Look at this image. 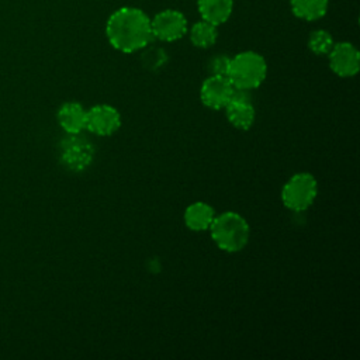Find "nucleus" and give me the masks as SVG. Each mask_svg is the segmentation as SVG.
<instances>
[{
	"mask_svg": "<svg viewBox=\"0 0 360 360\" xmlns=\"http://www.w3.org/2000/svg\"><path fill=\"white\" fill-rule=\"evenodd\" d=\"M108 42L124 53L145 48L153 39L150 18L139 8L122 7L114 11L105 25Z\"/></svg>",
	"mask_w": 360,
	"mask_h": 360,
	"instance_id": "nucleus-1",
	"label": "nucleus"
},
{
	"mask_svg": "<svg viewBox=\"0 0 360 360\" xmlns=\"http://www.w3.org/2000/svg\"><path fill=\"white\" fill-rule=\"evenodd\" d=\"M215 245L228 253L242 250L249 240V225L246 219L233 211L214 217L210 228Z\"/></svg>",
	"mask_w": 360,
	"mask_h": 360,
	"instance_id": "nucleus-2",
	"label": "nucleus"
},
{
	"mask_svg": "<svg viewBox=\"0 0 360 360\" xmlns=\"http://www.w3.org/2000/svg\"><path fill=\"white\" fill-rule=\"evenodd\" d=\"M267 75V65L262 55L253 51H245L229 60L226 77L235 89L253 90L259 87Z\"/></svg>",
	"mask_w": 360,
	"mask_h": 360,
	"instance_id": "nucleus-3",
	"label": "nucleus"
},
{
	"mask_svg": "<svg viewBox=\"0 0 360 360\" xmlns=\"http://www.w3.org/2000/svg\"><path fill=\"white\" fill-rule=\"evenodd\" d=\"M318 183L311 173L294 174L281 190L283 204L291 211H305L315 200Z\"/></svg>",
	"mask_w": 360,
	"mask_h": 360,
	"instance_id": "nucleus-4",
	"label": "nucleus"
},
{
	"mask_svg": "<svg viewBox=\"0 0 360 360\" xmlns=\"http://www.w3.org/2000/svg\"><path fill=\"white\" fill-rule=\"evenodd\" d=\"M93 156L94 148L91 142L79 136V134H70L60 143V162L69 170H84L91 163Z\"/></svg>",
	"mask_w": 360,
	"mask_h": 360,
	"instance_id": "nucleus-5",
	"label": "nucleus"
},
{
	"mask_svg": "<svg viewBox=\"0 0 360 360\" xmlns=\"http://www.w3.org/2000/svg\"><path fill=\"white\" fill-rule=\"evenodd\" d=\"M228 121L238 129H249L255 122V107L252 104L250 90L235 89L225 105Z\"/></svg>",
	"mask_w": 360,
	"mask_h": 360,
	"instance_id": "nucleus-6",
	"label": "nucleus"
},
{
	"mask_svg": "<svg viewBox=\"0 0 360 360\" xmlns=\"http://www.w3.org/2000/svg\"><path fill=\"white\" fill-rule=\"evenodd\" d=\"M153 38L173 42L180 39L187 31L186 17L176 10H165L150 20Z\"/></svg>",
	"mask_w": 360,
	"mask_h": 360,
	"instance_id": "nucleus-7",
	"label": "nucleus"
},
{
	"mask_svg": "<svg viewBox=\"0 0 360 360\" xmlns=\"http://www.w3.org/2000/svg\"><path fill=\"white\" fill-rule=\"evenodd\" d=\"M329 66L332 72L340 77H352L359 72L360 53L350 42L333 44L329 51Z\"/></svg>",
	"mask_w": 360,
	"mask_h": 360,
	"instance_id": "nucleus-8",
	"label": "nucleus"
},
{
	"mask_svg": "<svg viewBox=\"0 0 360 360\" xmlns=\"http://www.w3.org/2000/svg\"><path fill=\"white\" fill-rule=\"evenodd\" d=\"M121 125V115L117 108L108 104H98L87 111L86 129L94 135L110 136Z\"/></svg>",
	"mask_w": 360,
	"mask_h": 360,
	"instance_id": "nucleus-9",
	"label": "nucleus"
},
{
	"mask_svg": "<svg viewBox=\"0 0 360 360\" xmlns=\"http://www.w3.org/2000/svg\"><path fill=\"white\" fill-rule=\"evenodd\" d=\"M233 86L226 76L211 75L207 77L200 89V98L202 104L211 110H222L228 104Z\"/></svg>",
	"mask_w": 360,
	"mask_h": 360,
	"instance_id": "nucleus-10",
	"label": "nucleus"
},
{
	"mask_svg": "<svg viewBox=\"0 0 360 360\" xmlns=\"http://www.w3.org/2000/svg\"><path fill=\"white\" fill-rule=\"evenodd\" d=\"M58 122L66 134H80L86 128L87 111L82 104L69 101L58 110Z\"/></svg>",
	"mask_w": 360,
	"mask_h": 360,
	"instance_id": "nucleus-11",
	"label": "nucleus"
},
{
	"mask_svg": "<svg viewBox=\"0 0 360 360\" xmlns=\"http://www.w3.org/2000/svg\"><path fill=\"white\" fill-rule=\"evenodd\" d=\"M232 0H198L197 7L198 13L204 21H208L214 25L224 24L232 13Z\"/></svg>",
	"mask_w": 360,
	"mask_h": 360,
	"instance_id": "nucleus-12",
	"label": "nucleus"
},
{
	"mask_svg": "<svg viewBox=\"0 0 360 360\" xmlns=\"http://www.w3.org/2000/svg\"><path fill=\"white\" fill-rule=\"evenodd\" d=\"M214 217H215L214 208L201 201H197L188 205L184 211V222L187 228H190L191 231L208 229Z\"/></svg>",
	"mask_w": 360,
	"mask_h": 360,
	"instance_id": "nucleus-13",
	"label": "nucleus"
},
{
	"mask_svg": "<svg viewBox=\"0 0 360 360\" xmlns=\"http://www.w3.org/2000/svg\"><path fill=\"white\" fill-rule=\"evenodd\" d=\"M290 4L294 15L307 21L319 20L328 10V0H290Z\"/></svg>",
	"mask_w": 360,
	"mask_h": 360,
	"instance_id": "nucleus-14",
	"label": "nucleus"
},
{
	"mask_svg": "<svg viewBox=\"0 0 360 360\" xmlns=\"http://www.w3.org/2000/svg\"><path fill=\"white\" fill-rule=\"evenodd\" d=\"M217 37H218L217 25L204 20L200 22H195L190 31V41L197 48H210L211 45L215 44Z\"/></svg>",
	"mask_w": 360,
	"mask_h": 360,
	"instance_id": "nucleus-15",
	"label": "nucleus"
},
{
	"mask_svg": "<svg viewBox=\"0 0 360 360\" xmlns=\"http://www.w3.org/2000/svg\"><path fill=\"white\" fill-rule=\"evenodd\" d=\"M333 46L332 35L325 30L312 31L308 38V48L315 55H328Z\"/></svg>",
	"mask_w": 360,
	"mask_h": 360,
	"instance_id": "nucleus-16",
	"label": "nucleus"
},
{
	"mask_svg": "<svg viewBox=\"0 0 360 360\" xmlns=\"http://www.w3.org/2000/svg\"><path fill=\"white\" fill-rule=\"evenodd\" d=\"M229 60H231V58H228L226 55H215L208 62L210 73L215 75V76H226L228 68H229Z\"/></svg>",
	"mask_w": 360,
	"mask_h": 360,
	"instance_id": "nucleus-17",
	"label": "nucleus"
},
{
	"mask_svg": "<svg viewBox=\"0 0 360 360\" xmlns=\"http://www.w3.org/2000/svg\"><path fill=\"white\" fill-rule=\"evenodd\" d=\"M143 59L148 65H152L153 68L156 66H160V63L166 59V55L163 52V49L160 48H153V49H149L145 55H143Z\"/></svg>",
	"mask_w": 360,
	"mask_h": 360,
	"instance_id": "nucleus-18",
	"label": "nucleus"
}]
</instances>
